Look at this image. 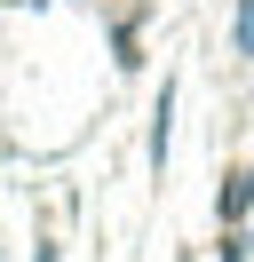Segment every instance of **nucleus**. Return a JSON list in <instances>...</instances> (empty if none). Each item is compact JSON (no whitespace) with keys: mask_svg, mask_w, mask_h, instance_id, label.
I'll return each mask as SVG.
<instances>
[{"mask_svg":"<svg viewBox=\"0 0 254 262\" xmlns=\"http://www.w3.org/2000/svg\"><path fill=\"white\" fill-rule=\"evenodd\" d=\"M230 56L254 64V0H238V16H230Z\"/></svg>","mask_w":254,"mask_h":262,"instance_id":"f03ea898","label":"nucleus"},{"mask_svg":"<svg viewBox=\"0 0 254 262\" xmlns=\"http://www.w3.org/2000/svg\"><path fill=\"white\" fill-rule=\"evenodd\" d=\"M167 119H175V88L159 96V119H151V159H159V167H167Z\"/></svg>","mask_w":254,"mask_h":262,"instance_id":"20e7f679","label":"nucleus"},{"mask_svg":"<svg viewBox=\"0 0 254 262\" xmlns=\"http://www.w3.org/2000/svg\"><path fill=\"white\" fill-rule=\"evenodd\" d=\"M40 262H56V246H48V238H40Z\"/></svg>","mask_w":254,"mask_h":262,"instance_id":"39448f33","label":"nucleus"},{"mask_svg":"<svg viewBox=\"0 0 254 262\" xmlns=\"http://www.w3.org/2000/svg\"><path fill=\"white\" fill-rule=\"evenodd\" d=\"M246 207H254V167H230V183L215 191V214L222 223H246Z\"/></svg>","mask_w":254,"mask_h":262,"instance_id":"f257e3e1","label":"nucleus"},{"mask_svg":"<svg viewBox=\"0 0 254 262\" xmlns=\"http://www.w3.org/2000/svg\"><path fill=\"white\" fill-rule=\"evenodd\" d=\"M215 262H254V238L238 223H222V246H215Z\"/></svg>","mask_w":254,"mask_h":262,"instance_id":"7ed1b4c3","label":"nucleus"}]
</instances>
